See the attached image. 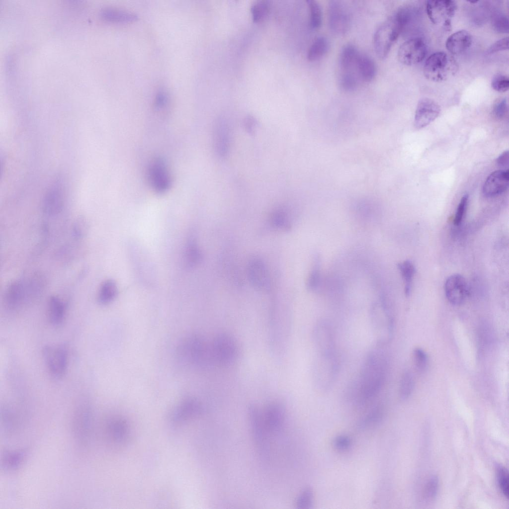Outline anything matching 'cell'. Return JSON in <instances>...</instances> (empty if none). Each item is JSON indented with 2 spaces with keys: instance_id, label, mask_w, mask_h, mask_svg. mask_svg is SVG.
<instances>
[{
  "instance_id": "51",
  "label": "cell",
  "mask_w": 509,
  "mask_h": 509,
  "mask_svg": "<svg viewBox=\"0 0 509 509\" xmlns=\"http://www.w3.org/2000/svg\"><path fill=\"white\" fill-rule=\"evenodd\" d=\"M169 97L166 91L163 89L158 91L155 98V106L158 109L164 108L168 102Z\"/></svg>"
},
{
  "instance_id": "28",
  "label": "cell",
  "mask_w": 509,
  "mask_h": 509,
  "mask_svg": "<svg viewBox=\"0 0 509 509\" xmlns=\"http://www.w3.org/2000/svg\"><path fill=\"white\" fill-rule=\"evenodd\" d=\"M415 16V8L411 5H404L398 8L392 18L401 34L408 28Z\"/></svg>"
},
{
  "instance_id": "48",
  "label": "cell",
  "mask_w": 509,
  "mask_h": 509,
  "mask_svg": "<svg viewBox=\"0 0 509 509\" xmlns=\"http://www.w3.org/2000/svg\"><path fill=\"white\" fill-rule=\"evenodd\" d=\"M333 444L337 449L344 451L348 449L350 446L351 440L346 435H340L335 438L333 441Z\"/></svg>"
},
{
  "instance_id": "1",
  "label": "cell",
  "mask_w": 509,
  "mask_h": 509,
  "mask_svg": "<svg viewBox=\"0 0 509 509\" xmlns=\"http://www.w3.org/2000/svg\"><path fill=\"white\" fill-rule=\"evenodd\" d=\"M387 360L385 354L374 350L366 356L362 366L358 392L363 401L374 398L384 384L387 372Z\"/></svg>"
},
{
  "instance_id": "15",
  "label": "cell",
  "mask_w": 509,
  "mask_h": 509,
  "mask_svg": "<svg viewBox=\"0 0 509 509\" xmlns=\"http://www.w3.org/2000/svg\"><path fill=\"white\" fill-rule=\"evenodd\" d=\"M444 288L447 299L454 305L464 302L469 293L466 279L459 274L449 276L445 282Z\"/></svg>"
},
{
  "instance_id": "19",
  "label": "cell",
  "mask_w": 509,
  "mask_h": 509,
  "mask_svg": "<svg viewBox=\"0 0 509 509\" xmlns=\"http://www.w3.org/2000/svg\"><path fill=\"white\" fill-rule=\"evenodd\" d=\"M508 170H498L493 172L485 180L483 187L484 195L488 197L495 196L505 191L509 185Z\"/></svg>"
},
{
  "instance_id": "5",
  "label": "cell",
  "mask_w": 509,
  "mask_h": 509,
  "mask_svg": "<svg viewBox=\"0 0 509 509\" xmlns=\"http://www.w3.org/2000/svg\"><path fill=\"white\" fill-rule=\"evenodd\" d=\"M339 369V362L336 354L331 356L318 354L313 371L316 387L322 391L330 389L337 379Z\"/></svg>"
},
{
  "instance_id": "31",
  "label": "cell",
  "mask_w": 509,
  "mask_h": 509,
  "mask_svg": "<svg viewBox=\"0 0 509 509\" xmlns=\"http://www.w3.org/2000/svg\"><path fill=\"white\" fill-rule=\"evenodd\" d=\"M62 207L61 194L58 191H53L48 194L44 201L43 211L48 216H54L61 211Z\"/></svg>"
},
{
  "instance_id": "41",
  "label": "cell",
  "mask_w": 509,
  "mask_h": 509,
  "mask_svg": "<svg viewBox=\"0 0 509 509\" xmlns=\"http://www.w3.org/2000/svg\"><path fill=\"white\" fill-rule=\"evenodd\" d=\"M439 486L438 478L432 476L427 482L424 492V497L427 501H432L436 496Z\"/></svg>"
},
{
  "instance_id": "22",
  "label": "cell",
  "mask_w": 509,
  "mask_h": 509,
  "mask_svg": "<svg viewBox=\"0 0 509 509\" xmlns=\"http://www.w3.org/2000/svg\"><path fill=\"white\" fill-rule=\"evenodd\" d=\"M472 42L471 34L465 30H461L452 34L447 39L445 46L450 53L458 55L466 51Z\"/></svg>"
},
{
  "instance_id": "50",
  "label": "cell",
  "mask_w": 509,
  "mask_h": 509,
  "mask_svg": "<svg viewBox=\"0 0 509 509\" xmlns=\"http://www.w3.org/2000/svg\"><path fill=\"white\" fill-rule=\"evenodd\" d=\"M509 49V38L505 37L494 43L488 49L487 53L492 54Z\"/></svg>"
},
{
  "instance_id": "17",
  "label": "cell",
  "mask_w": 509,
  "mask_h": 509,
  "mask_svg": "<svg viewBox=\"0 0 509 509\" xmlns=\"http://www.w3.org/2000/svg\"><path fill=\"white\" fill-rule=\"evenodd\" d=\"M247 276L251 284L256 289L266 291L270 286V278L264 263L259 258L251 259L247 267Z\"/></svg>"
},
{
  "instance_id": "24",
  "label": "cell",
  "mask_w": 509,
  "mask_h": 509,
  "mask_svg": "<svg viewBox=\"0 0 509 509\" xmlns=\"http://www.w3.org/2000/svg\"><path fill=\"white\" fill-rule=\"evenodd\" d=\"M356 72L359 79L365 82H370L376 73L374 61L367 55L360 53L356 63Z\"/></svg>"
},
{
  "instance_id": "10",
  "label": "cell",
  "mask_w": 509,
  "mask_h": 509,
  "mask_svg": "<svg viewBox=\"0 0 509 509\" xmlns=\"http://www.w3.org/2000/svg\"><path fill=\"white\" fill-rule=\"evenodd\" d=\"M457 9L455 1L451 0H428L426 10L428 18L434 24L442 25L446 30L451 28V19Z\"/></svg>"
},
{
  "instance_id": "4",
  "label": "cell",
  "mask_w": 509,
  "mask_h": 509,
  "mask_svg": "<svg viewBox=\"0 0 509 509\" xmlns=\"http://www.w3.org/2000/svg\"><path fill=\"white\" fill-rule=\"evenodd\" d=\"M458 68L457 63L452 56L444 52H437L426 59L424 74L431 81L441 82L454 76Z\"/></svg>"
},
{
  "instance_id": "20",
  "label": "cell",
  "mask_w": 509,
  "mask_h": 509,
  "mask_svg": "<svg viewBox=\"0 0 509 509\" xmlns=\"http://www.w3.org/2000/svg\"><path fill=\"white\" fill-rule=\"evenodd\" d=\"M230 132L228 123L223 120H218L214 125L213 143L216 154L221 158L228 153L230 144Z\"/></svg>"
},
{
  "instance_id": "27",
  "label": "cell",
  "mask_w": 509,
  "mask_h": 509,
  "mask_svg": "<svg viewBox=\"0 0 509 509\" xmlns=\"http://www.w3.org/2000/svg\"><path fill=\"white\" fill-rule=\"evenodd\" d=\"M100 14L104 19L115 22L129 23L138 19V15L132 12L114 8H104Z\"/></svg>"
},
{
  "instance_id": "25",
  "label": "cell",
  "mask_w": 509,
  "mask_h": 509,
  "mask_svg": "<svg viewBox=\"0 0 509 509\" xmlns=\"http://www.w3.org/2000/svg\"><path fill=\"white\" fill-rule=\"evenodd\" d=\"M66 306L58 297L51 296L48 302V318L50 323L55 326L61 324L66 315Z\"/></svg>"
},
{
  "instance_id": "53",
  "label": "cell",
  "mask_w": 509,
  "mask_h": 509,
  "mask_svg": "<svg viewBox=\"0 0 509 509\" xmlns=\"http://www.w3.org/2000/svg\"><path fill=\"white\" fill-rule=\"evenodd\" d=\"M509 152L505 151L497 159L498 165L501 167H506L508 165Z\"/></svg>"
},
{
  "instance_id": "8",
  "label": "cell",
  "mask_w": 509,
  "mask_h": 509,
  "mask_svg": "<svg viewBox=\"0 0 509 509\" xmlns=\"http://www.w3.org/2000/svg\"><path fill=\"white\" fill-rule=\"evenodd\" d=\"M313 343L318 355L331 356L336 354L335 331L331 322L322 319L315 324L312 332Z\"/></svg>"
},
{
  "instance_id": "54",
  "label": "cell",
  "mask_w": 509,
  "mask_h": 509,
  "mask_svg": "<svg viewBox=\"0 0 509 509\" xmlns=\"http://www.w3.org/2000/svg\"><path fill=\"white\" fill-rule=\"evenodd\" d=\"M478 1H479L478 0H476V1H468V2H470V3H472V4H475V3H478Z\"/></svg>"
},
{
  "instance_id": "16",
  "label": "cell",
  "mask_w": 509,
  "mask_h": 509,
  "mask_svg": "<svg viewBox=\"0 0 509 509\" xmlns=\"http://www.w3.org/2000/svg\"><path fill=\"white\" fill-rule=\"evenodd\" d=\"M440 112L439 105L433 100L424 97L421 99L416 110L414 125L417 129L423 128L436 119Z\"/></svg>"
},
{
  "instance_id": "34",
  "label": "cell",
  "mask_w": 509,
  "mask_h": 509,
  "mask_svg": "<svg viewBox=\"0 0 509 509\" xmlns=\"http://www.w3.org/2000/svg\"><path fill=\"white\" fill-rule=\"evenodd\" d=\"M269 222L273 227L282 230H289L291 225L287 215L282 209H277L270 215Z\"/></svg>"
},
{
  "instance_id": "12",
  "label": "cell",
  "mask_w": 509,
  "mask_h": 509,
  "mask_svg": "<svg viewBox=\"0 0 509 509\" xmlns=\"http://www.w3.org/2000/svg\"><path fill=\"white\" fill-rule=\"evenodd\" d=\"M45 362L52 376L59 378L66 372L68 362V352L62 344L47 345L43 351Z\"/></svg>"
},
{
  "instance_id": "18",
  "label": "cell",
  "mask_w": 509,
  "mask_h": 509,
  "mask_svg": "<svg viewBox=\"0 0 509 509\" xmlns=\"http://www.w3.org/2000/svg\"><path fill=\"white\" fill-rule=\"evenodd\" d=\"M27 286L19 280H15L7 286L4 292V302L11 310L19 309L29 296Z\"/></svg>"
},
{
  "instance_id": "29",
  "label": "cell",
  "mask_w": 509,
  "mask_h": 509,
  "mask_svg": "<svg viewBox=\"0 0 509 509\" xmlns=\"http://www.w3.org/2000/svg\"><path fill=\"white\" fill-rule=\"evenodd\" d=\"M117 294V287L112 279L105 280L101 284L97 294V301L103 305L111 303Z\"/></svg>"
},
{
  "instance_id": "30",
  "label": "cell",
  "mask_w": 509,
  "mask_h": 509,
  "mask_svg": "<svg viewBox=\"0 0 509 509\" xmlns=\"http://www.w3.org/2000/svg\"><path fill=\"white\" fill-rule=\"evenodd\" d=\"M329 48L327 38L319 36L316 38L309 48L307 58L310 61H316L325 55Z\"/></svg>"
},
{
  "instance_id": "47",
  "label": "cell",
  "mask_w": 509,
  "mask_h": 509,
  "mask_svg": "<svg viewBox=\"0 0 509 509\" xmlns=\"http://www.w3.org/2000/svg\"><path fill=\"white\" fill-rule=\"evenodd\" d=\"M319 260H316V264L309 277L307 286L310 290H314L317 287L320 278Z\"/></svg>"
},
{
  "instance_id": "44",
  "label": "cell",
  "mask_w": 509,
  "mask_h": 509,
  "mask_svg": "<svg viewBox=\"0 0 509 509\" xmlns=\"http://www.w3.org/2000/svg\"><path fill=\"white\" fill-rule=\"evenodd\" d=\"M492 26L494 30L500 33H508L509 31L508 18L505 15L499 14L492 20Z\"/></svg>"
},
{
  "instance_id": "32",
  "label": "cell",
  "mask_w": 509,
  "mask_h": 509,
  "mask_svg": "<svg viewBox=\"0 0 509 509\" xmlns=\"http://www.w3.org/2000/svg\"><path fill=\"white\" fill-rule=\"evenodd\" d=\"M398 267L405 282V293L409 296L411 293L413 279L416 273L415 267L410 260H405L398 264Z\"/></svg>"
},
{
  "instance_id": "43",
  "label": "cell",
  "mask_w": 509,
  "mask_h": 509,
  "mask_svg": "<svg viewBox=\"0 0 509 509\" xmlns=\"http://www.w3.org/2000/svg\"><path fill=\"white\" fill-rule=\"evenodd\" d=\"M468 201V195L464 194L460 199L457 206L453 220L455 226H459L462 223L465 214Z\"/></svg>"
},
{
  "instance_id": "35",
  "label": "cell",
  "mask_w": 509,
  "mask_h": 509,
  "mask_svg": "<svg viewBox=\"0 0 509 509\" xmlns=\"http://www.w3.org/2000/svg\"><path fill=\"white\" fill-rule=\"evenodd\" d=\"M310 11V26L313 29L319 28L322 22V10L320 4L315 0L307 1Z\"/></svg>"
},
{
  "instance_id": "46",
  "label": "cell",
  "mask_w": 509,
  "mask_h": 509,
  "mask_svg": "<svg viewBox=\"0 0 509 509\" xmlns=\"http://www.w3.org/2000/svg\"><path fill=\"white\" fill-rule=\"evenodd\" d=\"M415 365L418 370L424 372L427 366L428 358L424 351L420 348L415 350L414 352Z\"/></svg>"
},
{
  "instance_id": "42",
  "label": "cell",
  "mask_w": 509,
  "mask_h": 509,
  "mask_svg": "<svg viewBox=\"0 0 509 509\" xmlns=\"http://www.w3.org/2000/svg\"><path fill=\"white\" fill-rule=\"evenodd\" d=\"M491 85L492 88L497 91L506 92L509 88V79L506 75L501 74H497L492 80Z\"/></svg>"
},
{
  "instance_id": "52",
  "label": "cell",
  "mask_w": 509,
  "mask_h": 509,
  "mask_svg": "<svg viewBox=\"0 0 509 509\" xmlns=\"http://www.w3.org/2000/svg\"><path fill=\"white\" fill-rule=\"evenodd\" d=\"M244 123L246 130L250 133H252L256 124V121L254 117L251 115L247 116Z\"/></svg>"
},
{
  "instance_id": "2",
  "label": "cell",
  "mask_w": 509,
  "mask_h": 509,
  "mask_svg": "<svg viewBox=\"0 0 509 509\" xmlns=\"http://www.w3.org/2000/svg\"><path fill=\"white\" fill-rule=\"evenodd\" d=\"M178 352L182 360L190 366L204 369L215 364L211 345L200 336L193 335L185 339L180 344Z\"/></svg>"
},
{
  "instance_id": "40",
  "label": "cell",
  "mask_w": 509,
  "mask_h": 509,
  "mask_svg": "<svg viewBox=\"0 0 509 509\" xmlns=\"http://www.w3.org/2000/svg\"><path fill=\"white\" fill-rule=\"evenodd\" d=\"M88 227V222L86 219L83 216H79L75 219L73 225V235L78 239L83 238L86 235Z\"/></svg>"
},
{
  "instance_id": "13",
  "label": "cell",
  "mask_w": 509,
  "mask_h": 509,
  "mask_svg": "<svg viewBox=\"0 0 509 509\" xmlns=\"http://www.w3.org/2000/svg\"><path fill=\"white\" fill-rule=\"evenodd\" d=\"M328 24L331 31L336 34H343L348 31L351 25V16L347 6L343 2L330 1Z\"/></svg>"
},
{
  "instance_id": "3",
  "label": "cell",
  "mask_w": 509,
  "mask_h": 509,
  "mask_svg": "<svg viewBox=\"0 0 509 509\" xmlns=\"http://www.w3.org/2000/svg\"><path fill=\"white\" fill-rule=\"evenodd\" d=\"M370 321L377 343L384 345L391 339L393 330V319L385 297L374 303L370 310Z\"/></svg>"
},
{
  "instance_id": "45",
  "label": "cell",
  "mask_w": 509,
  "mask_h": 509,
  "mask_svg": "<svg viewBox=\"0 0 509 509\" xmlns=\"http://www.w3.org/2000/svg\"><path fill=\"white\" fill-rule=\"evenodd\" d=\"M382 413L380 408H376L371 411L362 420L360 426L361 427L370 426L377 423L381 419Z\"/></svg>"
},
{
  "instance_id": "21",
  "label": "cell",
  "mask_w": 509,
  "mask_h": 509,
  "mask_svg": "<svg viewBox=\"0 0 509 509\" xmlns=\"http://www.w3.org/2000/svg\"><path fill=\"white\" fill-rule=\"evenodd\" d=\"M285 416L284 407L280 403L272 402L267 407L264 413L266 428L272 432H277L282 428Z\"/></svg>"
},
{
  "instance_id": "6",
  "label": "cell",
  "mask_w": 509,
  "mask_h": 509,
  "mask_svg": "<svg viewBox=\"0 0 509 509\" xmlns=\"http://www.w3.org/2000/svg\"><path fill=\"white\" fill-rule=\"evenodd\" d=\"M211 345L215 364L229 366L237 360L239 347L237 341L230 335L225 333L218 334Z\"/></svg>"
},
{
  "instance_id": "14",
  "label": "cell",
  "mask_w": 509,
  "mask_h": 509,
  "mask_svg": "<svg viewBox=\"0 0 509 509\" xmlns=\"http://www.w3.org/2000/svg\"><path fill=\"white\" fill-rule=\"evenodd\" d=\"M426 51L424 41L420 38H413L406 41L400 46L398 58L403 64L411 66L423 61Z\"/></svg>"
},
{
  "instance_id": "37",
  "label": "cell",
  "mask_w": 509,
  "mask_h": 509,
  "mask_svg": "<svg viewBox=\"0 0 509 509\" xmlns=\"http://www.w3.org/2000/svg\"><path fill=\"white\" fill-rule=\"evenodd\" d=\"M414 378L409 371L405 372L402 376L399 393L401 398L406 400L411 395L414 388Z\"/></svg>"
},
{
  "instance_id": "39",
  "label": "cell",
  "mask_w": 509,
  "mask_h": 509,
  "mask_svg": "<svg viewBox=\"0 0 509 509\" xmlns=\"http://www.w3.org/2000/svg\"><path fill=\"white\" fill-rule=\"evenodd\" d=\"M498 483L504 496L509 498V476L508 470L503 466L499 465L497 468Z\"/></svg>"
},
{
  "instance_id": "38",
  "label": "cell",
  "mask_w": 509,
  "mask_h": 509,
  "mask_svg": "<svg viewBox=\"0 0 509 509\" xmlns=\"http://www.w3.org/2000/svg\"><path fill=\"white\" fill-rule=\"evenodd\" d=\"M314 494L312 490L307 487L304 489L298 496L296 506L299 509H311L313 504Z\"/></svg>"
},
{
  "instance_id": "7",
  "label": "cell",
  "mask_w": 509,
  "mask_h": 509,
  "mask_svg": "<svg viewBox=\"0 0 509 509\" xmlns=\"http://www.w3.org/2000/svg\"><path fill=\"white\" fill-rule=\"evenodd\" d=\"M249 423L253 437L257 452L263 460L269 457L270 448L267 438L265 423L260 413L254 405H250L248 408Z\"/></svg>"
},
{
  "instance_id": "33",
  "label": "cell",
  "mask_w": 509,
  "mask_h": 509,
  "mask_svg": "<svg viewBox=\"0 0 509 509\" xmlns=\"http://www.w3.org/2000/svg\"><path fill=\"white\" fill-rule=\"evenodd\" d=\"M253 20L255 22L262 21L268 15L270 9V2L267 0H257L251 5Z\"/></svg>"
},
{
  "instance_id": "49",
  "label": "cell",
  "mask_w": 509,
  "mask_h": 509,
  "mask_svg": "<svg viewBox=\"0 0 509 509\" xmlns=\"http://www.w3.org/2000/svg\"><path fill=\"white\" fill-rule=\"evenodd\" d=\"M508 111V103L506 98H503L497 101L494 105L493 113L498 118L503 117Z\"/></svg>"
},
{
  "instance_id": "23",
  "label": "cell",
  "mask_w": 509,
  "mask_h": 509,
  "mask_svg": "<svg viewBox=\"0 0 509 509\" xmlns=\"http://www.w3.org/2000/svg\"><path fill=\"white\" fill-rule=\"evenodd\" d=\"M353 45L347 44L342 48L339 58V66L341 72H356V63L359 54Z\"/></svg>"
},
{
  "instance_id": "11",
  "label": "cell",
  "mask_w": 509,
  "mask_h": 509,
  "mask_svg": "<svg viewBox=\"0 0 509 509\" xmlns=\"http://www.w3.org/2000/svg\"><path fill=\"white\" fill-rule=\"evenodd\" d=\"M148 178L153 190L158 194L167 192L171 185V177L165 160L161 157L154 159L148 168Z\"/></svg>"
},
{
  "instance_id": "26",
  "label": "cell",
  "mask_w": 509,
  "mask_h": 509,
  "mask_svg": "<svg viewBox=\"0 0 509 509\" xmlns=\"http://www.w3.org/2000/svg\"><path fill=\"white\" fill-rule=\"evenodd\" d=\"M184 254L185 264L189 268L196 266L201 261L202 254L193 233L189 235Z\"/></svg>"
},
{
  "instance_id": "36",
  "label": "cell",
  "mask_w": 509,
  "mask_h": 509,
  "mask_svg": "<svg viewBox=\"0 0 509 509\" xmlns=\"http://www.w3.org/2000/svg\"><path fill=\"white\" fill-rule=\"evenodd\" d=\"M359 79L355 72H341L339 79L340 87L346 91H353L357 87Z\"/></svg>"
},
{
  "instance_id": "9",
  "label": "cell",
  "mask_w": 509,
  "mask_h": 509,
  "mask_svg": "<svg viewBox=\"0 0 509 509\" xmlns=\"http://www.w3.org/2000/svg\"><path fill=\"white\" fill-rule=\"evenodd\" d=\"M401 34L392 17L382 23L374 35L373 42L377 56L384 59Z\"/></svg>"
}]
</instances>
